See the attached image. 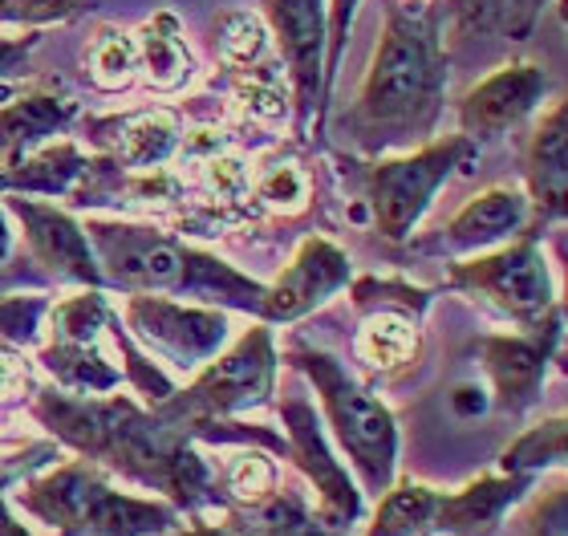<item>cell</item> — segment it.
<instances>
[{"instance_id":"cell-27","label":"cell","mask_w":568,"mask_h":536,"mask_svg":"<svg viewBox=\"0 0 568 536\" xmlns=\"http://www.w3.org/2000/svg\"><path fill=\"white\" fill-rule=\"evenodd\" d=\"M215 53L224 61V70H268L281 65L273 58V37L264 29L256 12L227 9L215 21Z\"/></svg>"},{"instance_id":"cell-35","label":"cell","mask_w":568,"mask_h":536,"mask_svg":"<svg viewBox=\"0 0 568 536\" xmlns=\"http://www.w3.org/2000/svg\"><path fill=\"white\" fill-rule=\"evenodd\" d=\"M195 183L207 191L212 203H224V208H236V203L248 200L252 191V171L248 163L224 146H215L207 155H195Z\"/></svg>"},{"instance_id":"cell-12","label":"cell","mask_w":568,"mask_h":536,"mask_svg":"<svg viewBox=\"0 0 568 536\" xmlns=\"http://www.w3.org/2000/svg\"><path fill=\"white\" fill-rule=\"evenodd\" d=\"M126 334L142 346H151L159 357H166L179 370H200L227 346V313L212 305H183L154 293H131L122 305Z\"/></svg>"},{"instance_id":"cell-32","label":"cell","mask_w":568,"mask_h":536,"mask_svg":"<svg viewBox=\"0 0 568 536\" xmlns=\"http://www.w3.org/2000/svg\"><path fill=\"white\" fill-rule=\"evenodd\" d=\"M276 479H281V472L273 464V452H264V447H240V452H232L224 472H220L227 500L244 504V508L268 500L276 492Z\"/></svg>"},{"instance_id":"cell-47","label":"cell","mask_w":568,"mask_h":536,"mask_svg":"<svg viewBox=\"0 0 568 536\" xmlns=\"http://www.w3.org/2000/svg\"><path fill=\"white\" fill-rule=\"evenodd\" d=\"M187 4H191V0H187Z\"/></svg>"},{"instance_id":"cell-5","label":"cell","mask_w":568,"mask_h":536,"mask_svg":"<svg viewBox=\"0 0 568 536\" xmlns=\"http://www.w3.org/2000/svg\"><path fill=\"white\" fill-rule=\"evenodd\" d=\"M284 362L301 370L308 386L317 391L325 423L333 427L342 452L354 459L357 476L369 492H386L394 484V467H398V423H394L390 406L378 394H369L349 370L321 346H308L301 337L288 342Z\"/></svg>"},{"instance_id":"cell-1","label":"cell","mask_w":568,"mask_h":536,"mask_svg":"<svg viewBox=\"0 0 568 536\" xmlns=\"http://www.w3.org/2000/svg\"><path fill=\"white\" fill-rule=\"evenodd\" d=\"M33 418L53 435V443L139 488L163 492V500L175 504L179 513L232 508L224 484L195 452V443L126 394H70L61 386H37Z\"/></svg>"},{"instance_id":"cell-15","label":"cell","mask_w":568,"mask_h":536,"mask_svg":"<svg viewBox=\"0 0 568 536\" xmlns=\"http://www.w3.org/2000/svg\"><path fill=\"white\" fill-rule=\"evenodd\" d=\"M354 281L349 252L337 249L329 236H308L284 264L273 285H264L261 322L264 325H293L333 301Z\"/></svg>"},{"instance_id":"cell-30","label":"cell","mask_w":568,"mask_h":536,"mask_svg":"<svg viewBox=\"0 0 568 536\" xmlns=\"http://www.w3.org/2000/svg\"><path fill=\"white\" fill-rule=\"evenodd\" d=\"M565 418H545V423H536L520 435V439L504 447L499 455V472H520V476H540L548 467H560L565 464Z\"/></svg>"},{"instance_id":"cell-38","label":"cell","mask_w":568,"mask_h":536,"mask_svg":"<svg viewBox=\"0 0 568 536\" xmlns=\"http://www.w3.org/2000/svg\"><path fill=\"white\" fill-rule=\"evenodd\" d=\"M102 0H0V24H24V29H45V24L82 21Z\"/></svg>"},{"instance_id":"cell-41","label":"cell","mask_w":568,"mask_h":536,"mask_svg":"<svg viewBox=\"0 0 568 536\" xmlns=\"http://www.w3.org/2000/svg\"><path fill=\"white\" fill-rule=\"evenodd\" d=\"M33 366L24 362V354L12 346H0V406L24 403V398H33Z\"/></svg>"},{"instance_id":"cell-13","label":"cell","mask_w":568,"mask_h":536,"mask_svg":"<svg viewBox=\"0 0 568 536\" xmlns=\"http://www.w3.org/2000/svg\"><path fill=\"white\" fill-rule=\"evenodd\" d=\"M545 94L548 73L536 61H508L459 98V107H455L459 134L484 151L487 143H496L508 131H516L520 122L532 119Z\"/></svg>"},{"instance_id":"cell-10","label":"cell","mask_w":568,"mask_h":536,"mask_svg":"<svg viewBox=\"0 0 568 536\" xmlns=\"http://www.w3.org/2000/svg\"><path fill=\"white\" fill-rule=\"evenodd\" d=\"M560 325H565V310L557 301L540 322L520 330V334H487L475 342L479 366L491 382V406L496 411L520 418L540 403L548 366L560 354Z\"/></svg>"},{"instance_id":"cell-8","label":"cell","mask_w":568,"mask_h":536,"mask_svg":"<svg viewBox=\"0 0 568 536\" xmlns=\"http://www.w3.org/2000/svg\"><path fill=\"white\" fill-rule=\"evenodd\" d=\"M447 289L463 297L479 301L484 310L508 317L511 325H536L552 305H557V285H552V269L540 249L536 232H520L508 244L487 252H475L467 261H450Z\"/></svg>"},{"instance_id":"cell-40","label":"cell","mask_w":568,"mask_h":536,"mask_svg":"<svg viewBox=\"0 0 568 536\" xmlns=\"http://www.w3.org/2000/svg\"><path fill=\"white\" fill-rule=\"evenodd\" d=\"M524 536H568L565 533V484L536 492V500L524 513Z\"/></svg>"},{"instance_id":"cell-44","label":"cell","mask_w":568,"mask_h":536,"mask_svg":"<svg viewBox=\"0 0 568 536\" xmlns=\"http://www.w3.org/2000/svg\"><path fill=\"white\" fill-rule=\"evenodd\" d=\"M487 391L484 386H475V382H467V386H459V391L450 394V406H455V415H463V418H475V415H484L487 411Z\"/></svg>"},{"instance_id":"cell-9","label":"cell","mask_w":568,"mask_h":536,"mask_svg":"<svg viewBox=\"0 0 568 536\" xmlns=\"http://www.w3.org/2000/svg\"><path fill=\"white\" fill-rule=\"evenodd\" d=\"M261 21L288 73L296 134L325 131V0H261Z\"/></svg>"},{"instance_id":"cell-45","label":"cell","mask_w":568,"mask_h":536,"mask_svg":"<svg viewBox=\"0 0 568 536\" xmlns=\"http://www.w3.org/2000/svg\"><path fill=\"white\" fill-rule=\"evenodd\" d=\"M175 536H252L244 525H195L187 533H175Z\"/></svg>"},{"instance_id":"cell-29","label":"cell","mask_w":568,"mask_h":536,"mask_svg":"<svg viewBox=\"0 0 568 536\" xmlns=\"http://www.w3.org/2000/svg\"><path fill=\"white\" fill-rule=\"evenodd\" d=\"M248 200L256 203V208H268V212L296 215L313 200V175H308L305 163L293 155L273 159V163H264V168L252 175Z\"/></svg>"},{"instance_id":"cell-7","label":"cell","mask_w":568,"mask_h":536,"mask_svg":"<svg viewBox=\"0 0 568 536\" xmlns=\"http://www.w3.org/2000/svg\"><path fill=\"white\" fill-rule=\"evenodd\" d=\"M479 159V146L463 134L430 139V143L403 151V155H382L369 163H357V188L366 195V208L374 215V227L382 236L403 244L426 215L438 188L455 171H467Z\"/></svg>"},{"instance_id":"cell-23","label":"cell","mask_w":568,"mask_h":536,"mask_svg":"<svg viewBox=\"0 0 568 536\" xmlns=\"http://www.w3.org/2000/svg\"><path fill=\"white\" fill-rule=\"evenodd\" d=\"M354 357L366 370L394 378L423 357V317L403 310L362 313V330L354 334Z\"/></svg>"},{"instance_id":"cell-22","label":"cell","mask_w":568,"mask_h":536,"mask_svg":"<svg viewBox=\"0 0 568 536\" xmlns=\"http://www.w3.org/2000/svg\"><path fill=\"white\" fill-rule=\"evenodd\" d=\"M134 45H139V82L151 85L154 94H175L195 78V53L187 49L175 12H154L151 21H142L134 29Z\"/></svg>"},{"instance_id":"cell-39","label":"cell","mask_w":568,"mask_h":536,"mask_svg":"<svg viewBox=\"0 0 568 536\" xmlns=\"http://www.w3.org/2000/svg\"><path fill=\"white\" fill-rule=\"evenodd\" d=\"M357 4L362 0H325V107H329L337 73H342L345 45H349V33H354L357 21Z\"/></svg>"},{"instance_id":"cell-36","label":"cell","mask_w":568,"mask_h":536,"mask_svg":"<svg viewBox=\"0 0 568 536\" xmlns=\"http://www.w3.org/2000/svg\"><path fill=\"white\" fill-rule=\"evenodd\" d=\"M49 301L41 293H0V346H37Z\"/></svg>"},{"instance_id":"cell-25","label":"cell","mask_w":568,"mask_h":536,"mask_svg":"<svg viewBox=\"0 0 568 536\" xmlns=\"http://www.w3.org/2000/svg\"><path fill=\"white\" fill-rule=\"evenodd\" d=\"M37 362L70 394H110L122 386V366H114L98 342H49Z\"/></svg>"},{"instance_id":"cell-2","label":"cell","mask_w":568,"mask_h":536,"mask_svg":"<svg viewBox=\"0 0 568 536\" xmlns=\"http://www.w3.org/2000/svg\"><path fill=\"white\" fill-rule=\"evenodd\" d=\"M450 53L438 0H386L378 45L354 107L337 119L342 143L362 159L403 155L435 139L447 110Z\"/></svg>"},{"instance_id":"cell-16","label":"cell","mask_w":568,"mask_h":536,"mask_svg":"<svg viewBox=\"0 0 568 536\" xmlns=\"http://www.w3.org/2000/svg\"><path fill=\"white\" fill-rule=\"evenodd\" d=\"M82 134L98 155L110 159L122 171H159L179 155L183 143V114L171 107L126 110V114H102L85 119Z\"/></svg>"},{"instance_id":"cell-4","label":"cell","mask_w":568,"mask_h":536,"mask_svg":"<svg viewBox=\"0 0 568 536\" xmlns=\"http://www.w3.org/2000/svg\"><path fill=\"white\" fill-rule=\"evenodd\" d=\"M17 504L53 528V536H166L179 525L175 504L114 488L106 467L90 459L41 467L37 476L21 479Z\"/></svg>"},{"instance_id":"cell-18","label":"cell","mask_w":568,"mask_h":536,"mask_svg":"<svg viewBox=\"0 0 568 536\" xmlns=\"http://www.w3.org/2000/svg\"><path fill=\"white\" fill-rule=\"evenodd\" d=\"M524 183H528V227L524 232H545L548 224L565 220L568 200V110L565 102L536 119L528 146H524Z\"/></svg>"},{"instance_id":"cell-19","label":"cell","mask_w":568,"mask_h":536,"mask_svg":"<svg viewBox=\"0 0 568 536\" xmlns=\"http://www.w3.org/2000/svg\"><path fill=\"white\" fill-rule=\"evenodd\" d=\"M536 488V476L520 472H496V476H479L467 488L438 496L430 533L443 536H496L504 516Z\"/></svg>"},{"instance_id":"cell-43","label":"cell","mask_w":568,"mask_h":536,"mask_svg":"<svg viewBox=\"0 0 568 536\" xmlns=\"http://www.w3.org/2000/svg\"><path fill=\"white\" fill-rule=\"evenodd\" d=\"M9 261H12V224H9V212H4V203H0V293H9V285H17V281H29V285H41L37 276L9 273Z\"/></svg>"},{"instance_id":"cell-33","label":"cell","mask_w":568,"mask_h":536,"mask_svg":"<svg viewBox=\"0 0 568 536\" xmlns=\"http://www.w3.org/2000/svg\"><path fill=\"white\" fill-rule=\"evenodd\" d=\"M45 317L53 325V342H98L110 322V301L102 289H82V293L49 305Z\"/></svg>"},{"instance_id":"cell-37","label":"cell","mask_w":568,"mask_h":536,"mask_svg":"<svg viewBox=\"0 0 568 536\" xmlns=\"http://www.w3.org/2000/svg\"><path fill=\"white\" fill-rule=\"evenodd\" d=\"M110 337H114V346L122 350V378L134 382V391L146 398V403H163V398H171L175 394V386H171V378H166L163 370H154V362H146V357L139 354V346H134V337L122 330V317L114 310H110V322H106Z\"/></svg>"},{"instance_id":"cell-24","label":"cell","mask_w":568,"mask_h":536,"mask_svg":"<svg viewBox=\"0 0 568 536\" xmlns=\"http://www.w3.org/2000/svg\"><path fill=\"white\" fill-rule=\"evenodd\" d=\"M90 168V155L73 139H53V143L37 146L33 155H24L12 168H0V195H70L73 183L82 179V171Z\"/></svg>"},{"instance_id":"cell-28","label":"cell","mask_w":568,"mask_h":536,"mask_svg":"<svg viewBox=\"0 0 568 536\" xmlns=\"http://www.w3.org/2000/svg\"><path fill=\"white\" fill-rule=\"evenodd\" d=\"M438 496L443 492L426 488V484H410V479L398 484V488L390 484L366 536H426L430 520H435Z\"/></svg>"},{"instance_id":"cell-17","label":"cell","mask_w":568,"mask_h":536,"mask_svg":"<svg viewBox=\"0 0 568 536\" xmlns=\"http://www.w3.org/2000/svg\"><path fill=\"white\" fill-rule=\"evenodd\" d=\"M524 227H528V195L520 188H487L463 212H455L447 227L415 240V252H423V256H475V252L508 244Z\"/></svg>"},{"instance_id":"cell-46","label":"cell","mask_w":568,"mask_h":536,"mask_svg":"<svg viewBox=\"0 0 568 536\" xmlns=\"http://www.w3.org/2000/svg\"><path fill=\"white\" fill-rule=\"evenodd\" d=\"M0 536H33L17 516H12V508L4 504V492H0Z\"/></svg>"},{"instance_id":"cell-6","label":"cell","mask_w":568,"mask_h":536,"mask_svg":"<svg viewBox=\"0 0 568 536\" xmlns=\"http://www.w3.org/2000/svg\"><path fill=\"white\" fill-rule=\"evenodd\" d=\"M276 346H273V330L268 325H256L240 337L227 354H215L212 362H203L200 374L191 386L175 391L171 398L154 403L151 411L163 418L166 427H175L179 435L203 427V423H224V418H236L252 406H264L276 391Z\"/></svg>"},{"instance_id":"cell-21","label":"cell","mask_w":568,"mask_h":536,"mask_svg":"<svg viewBox=\"0 0 568 536\" xmlns=\"http://www.w3.org/2000/svg\"><path fill=\"white\" fill-rule=\"evenodd\" d=\"M450 37L447 53H467L479 41L491 45H524L536 33L548 0H447Z\"/></svg>"},{"instance_id":"cell-11","label":"cell","mask_w":568,"mask_h":536,"mask_svg":"<svg viewBox=\"0 0 568 536\" xmlns=\"http://www.w3.org/2000/svg\"><path fill=\"white\" fill-rule=\"evenodd\" d=\"M276 406H281L284 423V455L305 472V479L317 492V520L337 536L349 533L362 520V492H357L354 476L342 467V459H333V447L321 431V418L308 403V394L284 391Z\"/></svg>"},{"instance_id":"cell-42","label":"cell","mask_w":568,"mask_h":536,"mask_svg":"<svg viewBox=\"0 0 568 536\" xmlns=\"http://www.w3.org/2000/svg\"><path fill=\"white\" fill-rule=\"evenodd\" d=\"M41 45V33L29 29L24 37H0V82H12V78H21L29 70V58H33V49Z\"/></svg>"},{"instance_id":"cell-20","label":"cell","mask_w":568,"mask_h":536,"mask_svg":"<svg viewBox=\"0 0 568 536\" xmlns=\"http://www.w3.org/2000/svg\"><path fill=\"white\" fill-rule=\"evenodd\" d=\"M78 122V102L65 90H24L0 102V168L21 163Z\"/></svg>"},{"instance_id":"cell-3","label":"cell","mask_w":568,"mask_h":536,"mask_svg":"<svg viewBox=\"0 0 568 536\" xmlns=\"http://www.w3.org/2000/svg\"><path fill=\"white\" fill-rule=\"evenodd\" d=\"M102 285L154 297H191L212 310H240L261 317L264 285L212 252L134 220H85Z\"/></svg>"},{"instance_id":"cell-14","label":"cell","mask_w":568,"mask_h":536,"mask_svg":"<svg viewBox=\"0 0 568 536\" xmlns=\"http://www.w3.org/2000/svg\"><path fill=\"white\" fill-rule=\"evenodd\" d=\"M4 212H12L24 227V244L33 252V261L41 264V273L58 285H78V289H106L102 273H98L94 249L85 240V227L73 220L65 208L33 195H0Z\"/></svg>"},{"instance_id":"cell-34","label":"cell","mask_w":568,"mask_h":536,"mask_svg":"<svg viewBox=\"0 0 568 536\" xmlns=\"http://www.w3.org/2000/svg\"><path fill=\"white\" fill-rule=\"evenodd\" d=\"M345 289H349V301H354L357 313L403 310L410 317H423L430 310V289L410 285L406 276H357Z\"/></svg>"},{"instance_id":"cell-26","label":"cell","mask_w":568,"mask_h":536,"mask_svg":"<svg viewBox=\"0 0 568 536\" xmlns=\"http://www.w3.org/2000/svg\"><path fill=\"white\" fill-rule=\"evenodd\" d=\"M85 82L94 85L98 94H126L139 85V45L134 33L119 29V24H102L90 45L82 53Z\"/></svg>"},{"instance_id":"cell-31","label":"cell","mask_w":568,"mask_h":536,"mask_svg":"<svg viewBox=\"0 0 568 536\" xmlns=\"http://www.w3.org/2000/svg\"><path fill=\"white\" fill-rule=\"evenodd\" d=\"M244 528L252 536H337L308 513L296 492H273L268 500L252 504L244 516Z\"/></svg>"}]
</instances>
